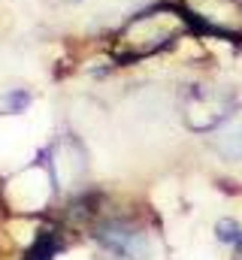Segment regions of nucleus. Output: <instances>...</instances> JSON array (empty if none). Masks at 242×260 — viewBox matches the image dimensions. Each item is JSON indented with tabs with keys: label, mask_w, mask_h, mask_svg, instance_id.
Wrapping results in <instances>:
<instances>
[{
	"label": "nucleus",
	"mask_w": 242,
	"mask_h": 260,
	"mask_svg": "<svg viewBox=\"0 0 242 260\" xmlns=\"http://www.w3.org/2000/svg\"><path fill=\"white\" fill-rule=\"evenodd\" d=\"M215 151L227 160H239L242 157V112H233L215 136Z\"/></svg>",
	"instance_id": "nucleus-3"
},
{
	"label": "nucleus",
	"mask_w": 242,
	"mask_h": 260,
	"mask_svg": "<svg viewBox=\"0 0 242 260\" xmlns=\"http://www.w3.org/2000/svg\"><path fill=\"white\" fill-rule=\"evenodd\" d=\"M218 239L221 242H227V245H233V251H236V257L242 260V227L239 224H233V221H218Z\"/></svg>",
	"instance_id": "nucleus-5"
},
{
	"label": "nucleus",
	"mask_w": 242,
	"mask_h": 260,
	"mask_svg": "<svg viewBox=\"0 0 242 260\" xmlns=\"http://www.w3.org/2000/svg\"><path fill=\"white\" fill-rule=\"evenodd\" d=\"M27 103H31V94H27V91H12V94H9V100H6V109L21 112Z\"/></svg>",
	"instance_id": "nucleus-6"
},
{
	"label": "nucleus",
	"mask_w": 242,
	"mask_h": 260,
	"mask_svg": "<svg viewBox=\"0 0 242 260\" xmlns=\"http://www.w3.org/2000/svg\"><path fill=\"white\" fill-rule=\"evenodd\" d=\"M97 239L103 248L115 251L121 257L130 260H142L148 254V239L142 230H136L133 224H124V221H103L97 227Z\"/></svg>",
	"instance_id": "nucleus-2"
},
{
	"label": "nucleus",
	"mask_w": 242,
	"mask_h": 260,
	"mask_svg": "<svg viewBox=\"0 0 242 260\" xmlns=\"http://www.w3.org/2000/svg\"><path fill=\"white\" fill-rule=\"evenodd\" d=\"M236 109V97L224 88L212 85H194L185 103V121L191 130H218Z\"/></svg>",
	"instance_id": "nucleus-1"
},
{
	"label": "nucleus",
	"mask_w": 242,
	"mask_h": 260,
	"mask_svg": "<svg viewBox=\"0 0 242 260\" xmlns=\"http://www.w3.org/2000/svg\"><path fill=\"white\" fill-rule=\"evenodd\" d=\"M60 248V236L55 230H43L37 239H34V245L27 248V257L24 260H52L58 254Z\"/></svg>",
	"instance_id": "nucleus-4"
}]
</instances>
